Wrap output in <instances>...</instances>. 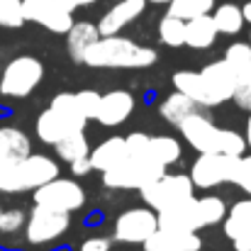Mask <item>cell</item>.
I'll return each instance as SVG.
<instances>
[{
    "label": "cell",
    "instance_id": "5",
    "mask_svg": "<svg viewBox=\"0 0 251 251\" xmlns=\"http://www.w3.org/2000/svg\"><path fill=\"white\" fill-rule=\"evenodd\" d=\"M166 168L156 164L151 156L127 154L117 166L102 171V185L110 190H142L156 178H161Z\"/></svg>",
    "mask_w": 251,
    "mask_h": 251
},
{
    "label": "cell",
    "instance_id": "43",
    "mask_svg": "<svg viewBox=\"0 0 251 251\" xmlns=\"http://www.w3.org/2000/svg\"><path fill=\"white\" fill-rule=\"evenodd\" d=\"M0 220H2V207H0Z\"/></svg>",
    "mask_w": 251,
    "mask_h": 251
},
{
    "label": "cell",
    "instance_id": "3",
    "mask_svg": "<svg viewBox=\"0 0 251 251\" xmlns=\"http://www.w3.org/2000/svg\"><path fill=\"white\" fill-rule=\"evenodd\" d=\"M85 125H88V117L81 112L76 102V93H56L49 107L39 112L34 122V134L39 142L54 147L66 134L85 132Z\"/></svg>",
    "mask_w": 251,
    "mask_h": 251
},
{
    "label": "cell",
    "instance_id": "29",
    "mask_svg": "<svg viewBox=\"0 0 251 251\" xmlns=\"http://www.w3.org/2000/svg\"><path fill=\"white\" fill-rule=\"evenodd\" d=\"M159 39H161V44H166L171 49L185 47V20L166 12L159 22Z\"/></svg>",
    "mask_w": 251,
    "mask_h": 251
},
{
    "label": "cell",
    "instance_id": "44",
    "mask_svg": "<svg viewBox=\"0 0 251 251\" xmlns=\"http://www.w3.org/2000/svg\"><path fill=\"white\" fill-rule=\"evenodd\" d=\"M249 44H251V32H249Z\"/></svg>",
    "mask_w": 251,
    "mask_h": 251
},
{
    "label": "cell",
    "instance_id": "16",
    "mask_svg": "<svg viewBox=\"0 0 251 251\" xmlns=\"http://www.w3.org/2000/svg\"><path fill=\"white\" fill-rule=\"evenodd\" d=\"M144 251H200L202 239L198 232H176V229H164L159 227L144 244Z\"/></svg>",
    "mask_w": 251,
    "mask_h": 251
},
{
    "label": "cell",
    "instance_id": "7",
    "mask_svg": "<svg viewBox=\"0 0 251 251\" xmlns=\"http://www.w3.org/2000/svg\"><path fill=\"white\" fill-rule=\"evenodd\" d=\"M139 195H142L147 207H151L154 212H161V210H168V207L193 198L195 185H193L188 173H168L166 171L161 178H156L154 183L142 188Z\"/></svg>",
    "mask_w": 251,
    "mask_h": 251
},
{
    "label": "cell",
    "instance_id": "19",
    "mask_svg": "<svg viewBox=\"0 0 251 251\" xmlns=\"http://www.w3.org/2000/svg\"><path fill=\"white\" fill-rule=\"evenodd\" d=\"M173 88L183 95H188L198 107H217L220 102L215 100L212 90L207 88L205 78L200 76V71H176L173 74Z\"/></svg>",
    "mask_w": 251,
    "mask_h": 251
},
{
    "label": "cell",
    "instance_id": "22",
    "mask_svg": "<svg viewBox=\"0 0 251 251\" xmlns=\"http://www.w3.org/2000/svg\"><path fill=\"white\" fill-rule=\"evenodd\" d=\"M220 32L215 27L212 15H200L185 22V47L190 49H210L217 42Z\"/></svg>",
    "mask_w": 251,
    "mask_h": 251
},
{
    "label": "cell",
    "instance_id": "34",
    "mask_svg": "<svg viewBox=\"0 0 251 251\" xmlns=\"http://www.w3.org/2000/svg\"><path fill=\"white\" fill-rule=\"evenodd\" d=\"M232 183L251 198V154H244V156L237 159V168H234Z\"/></svg>",
    "mask_w": 251,
    "mask_h": 251
},
{
    "label": "cell",
    "instance_id": "13",
    "mask_svg": "<svg viewBox=\"0 0 251 251\" xmlns=\"http://www.w3.org/2000/svg\"><path fill=\"white\" fill-rule=\"evenodd\" d=\"M222 229L237 251H251V198L237 200L227 210V217L222 220Z\"/></svg>",
    "mask_w": 251,
    "mask_h": 251
},
{
    "label": "cell",
    "instance_id": "40",
    "mask_svg": "<svg viewBox=\"0 0 251 251\" xmlns=\"http://www.w3.org/2000/svg\"><path fill=\"white\" fill-rule=\"evenodd\" d=\"M244 139H247V149L251 151V112L247 117V127H244Z\"/></svg>",
    "mask_w": 251,
    "mask_h": 251
},
{
    "label": "cell",
    "instance_id": "41",
    "mask_svg": "<svg viewBox=\"0 0 251 251\" xmlns=\"http://www.w3.org/2000/svg\"><path fill=\"white\" fill-rule=\"evenodd\" d=\"M242 15H244V22H249L251 25V0L242 5Z\"/></svg>",
    "mask_w": 251,
    "mask_h": 251
},
{
    "label": "cell",
    "instance_id": "31",
    "mask_svg": "<svg viewBox=\"0 0 251 251\" xmlns=\"http://www.w3.org/2000/svg\"><path fill=\"white\" fill-rule=\"evenodd\" d=\"M234 105L251 112V61L237 74V88H234V95H232Z\"/></svg>",
    "mask_w": 251,
    "mask_h": 251
},
{
    "label": "cell",
    "instance_id": "14",
    "mask_svg": "<svg viewBox=\"0 0 251 251\" xmlns=\"http://www.w3.org/2000/svg\"><path fill=\"white\" fill-rule=\"evenodd\" d=\"M134 107H137V100L129 90H110L100 95L95 122H100L102 127H120L132 117Z\"/></svg>",
    "mask_w": 251,
    "mask_h": 251
},
{
    "label": "cell",
    "instance_id": "32",
    "mask_svg": "<svg viewBox=\"0 0 251 251\" xmlns=\"http://www.w3.org/2000/svg\"><path fill=\"white\" fill-rule=\"evenodd\" d=\"M25 25L22 15V0H0V27L17 29Z\"/></svg>",
    "mask_w": 251,
    "mask_h": 251
},
{
    "label": "cell",
    "instance_id": "21",
    "mask_svg": "<svg viewBox=\"0 0 251 251\" xmlns=\"http://www.w3.org/2000/svg\"><path fill=\"white\" fill-rule=\"evenodd\" d=\"M125 156H127V142H125V137H107L98 147L90 149V166H93V171H100L102 173L107 168L117 166Z\"/></svg>",
    "mask_w": 251,
    "mask_h": 251
},
{
    "label": "cell",
    "instance_id": "36",
    "mask_svg": "<svg viewBox=\"0 0 251 251\" xmlns=\"http://www.w3.org/2000/svg\"><path fill=\"white\" fill-rule=\"evenodd\" d=\"M76 102H78L81 112H83L85 117H88V122H90V120H95V115H98L100 93H98V90H90V88H85V90H76Z\"/></svg>",
    "mask_w": 251,
    "mask_h": 251
},
{
    "label": "cell",
    "instance_id": "15",
    "mask_svg": "<svg viewBox=\"0 0 251 251\" xmlns=\"http://www.w3.org/2000/svg\"><path fill=\"white\" fill-rule=\"evenodd\" d=\"M144 10H147V0H120V2H115L98 22L100 37L120 34L127 25H132L139 15H144Z\"/></svg>",
    "mask_w": 251,
    "mask_h": 251
},
{
    "label": "cell",
    "instance_id": "30",
    "mask_svg": "<svg viewBox=\"0 0 251 251\" xmlns=\"http://www.w3.org/2000/svg\"><path fill=\"white\" fill-rule=\"evenodd\" d=\"M215 10V0H171L168 2V15L180 17V20H193L200 15H210Z\"/></svg>",
    "mask_w": 251,
    "mask_h": 251
},
{
    "label": "cell",
    "instance_id": "10",
    "mask_svg": "<svg viewBox=\"0 0 251 251\" xmlns=\"http://www.w3.org/2000/svg\"><path fill=\"white\" fill-rule=\"evenodd\" d=\"M159 229V215L151 207H129L117 215L112 239L120 244H144Z\"/></svg>",
    "mask_w": 251,
    "mask_h": 251
},
{
    "label": "cell",
    "instance_id": "27",
    "mask_svg": "<svg viewBox=\"0 0 251 251\" xmlns=\"http://www.w3.org/2000/svg\"><path fill=\"white\" fill-rule=\"evenodd\" d=\"M212 20H215V27L220 34H227V37H234L242 32L244 27V15H242V7L234 5V2H225V5H217L215 12H212Z\"/></svg>",
    "mask_w": 251,
    "mask_h": 251
},
{
    "label": "cell",
    "instance_id": "11",
    "mask_svg": "<svg viewBox=\"0 0 251 251\" xmlns=\"http://www.w3.org/2000/svg\"><path fill=\"white\" fill-rule=\"evenodd\" d=\"M237 168V159L227 154H198V159L190 164V180L195 190H212L217 185L232 183Z\"/></svg>",
    "mask_w": 251,
    "mask_h": 251
},
{
    "label": "cell",
    "instance_id": "25",
    "mask_svg": "<svg viewBox=\"0 0 251 251\" xmlns=\"http://www.w3.org/2000/svg\"><path fill=\"white\" fill-rule=\"evenodd\" d=\"M149 156L161 164L164 168L173 166L183 159V147L176 137H168V134H154L149 137Z\"/></svg>",
    "mask_w": 251,
    "mask_h": 251
},
{
    "label": "cell",
    "instance_id": "6",
    "mask_svg": "<svg viewBox=\"0 0 251 251\" xmlns=\"http://www.w3.org/2000/svg\"><path fill=\"white\" fill-rule=\"evenodd\" d=\"M42 81H44V64L37 56L29 54L15 56L0 71V98L22 100L32 95Z\"/></svg>",
    "mask_w": 251,
    "mask_h": 251
},
{
    "label": "cell",
    "instance_id": "26",
    "mask_svg": "<svg viewBox=\"0 0 251 251\" xmlns=\"http://www.w3.org/2000/svg\"><path fill=\"white\" fill-rule=\"evenodd\" d=\"M54 151H56V156L61 161L74 164L78 159H88L90 156V142H88L85 132H74V134H66L61 142H56Z\"/></svg>",
    "mask_w": 251,
    "mask_h": 251
},
{
    "label": "cell",
    "instance_id": "37",
    "mask_svg": "<svg viewBox=\"0 0 251 251\" xmlns=\"http://www.w3.org/2000/svg\"><path fill=\"white\" fill-rule=\"evenodd\" d=\"M81 251H112V239L110 237H88L83 244H81Z\"/></svg>",
    "mask_w": 251,
    "mask_h": 251
},
{
    "label": "cell",
    "instance_id": "20",
    "mask_svg": "<svg viewBox=\"0 0 251 251\" xmlns=\"http://www.w3.org/2000/svg\"><path fill=\"white\" fill-rule=\"evenodd\" d=\"M66 37V51H69V59L74 64H83L85 51L100 39V32H98V25L81 20V22H74L71 29L64 34Z\"/></svg>",
    "mask_w": 251,
    "mask_h": 251
},
{
    "label": "cell",
    "instance_id": "42",
    "mask_svg": "<svg viewBox=\"0 0 251 251\" xmlns=\"http://www.w3.org/2000/svg\"><path fill=\"white\" fill-rule=\"evenodd\" d=\"M147 2H156V5H168L171 0H147Z\"/></svg>",
    "mask_w": 251,
    "mask_h": 251
},
{
    "label": "cell",
    "instance_id": "38",
    "mask_svg": "<svg viewBox=\"0 0 251 251\" xmlns=\"http://www.w3.org/2000/svg\"><path fill=\"white\" fill-rule=\"evenodd\" d=\"M69 168H71V173H74V176H88V173L93 171V166H90V156H88V159H78V161H74V164H69Z\"/></svg>",
    "mask_w": 251,
    "mask_h": 251
},
{
    "label": "cell",
    "instance_id": "17",
    "mask_svg": "<svg viewBox=\"0 0 251 251\" xmlns=\"http://www.w3.org/2000/svg\"><path fill=\"white\" fill-rule=\"evenodd\" d=\"M200 76L205 78V83L212 90V95H215V100H217L220 105L227 102V100H232L234 88H237V71H234L225 59L212 61V64H205V66L200 69Z\"/></svg>",
    "mask_w": 251,
    "mask_h": 251
},
{
    "label": "cell",
    "instance_id": "12",
    "mask_svg": "<svg viewBox=\"0 0 251 251\" xmlns=\"http://www.w3.org/2000/svg\"><path fill=\"white\" fill-rule=\"evenodd\" d=\"M25 22H34L51 34H66L74 25V12L61 7L56 0H22Z\"/></svg>",
    "mask_w": 251,
    "mask_h": 251
},
{
    "label": "cell",
    "instance_id": "9",
    "mask_svg": "<svg viewBox=\"0 0 251 251\" xmlns=\"http://www.w3.org/2000/svg\"><path fill=\"white\" fill-rule=\"evenodd\" d=\"M69 227H71V215L34 205L25 222V239L29 247H47L61 239Z\"/></svg>",
    "mask_w": 251,
    "mask_h": 251
},
{
    "label": "cell",
    "instance_id": "2",
    "mask_svg": "<svg viewBox=\"0 0 251 251\" xmlns=\"http://www.w3.org/2000/svg\"><path fill=\"white\" fill-rule=\"evenodd\" d=\"M156 59H159L156 49L112 34V37H100L85 51L83 64L90 69H149L156 64Z\"/></svg>",
    "mask_w": 251,
    "mask_h": 251
},
{
    "label": "cell",
    "instance_id": "24",
    "mask_svg": "<svg viewBox=\"0 0 251 251\" xmlns=\"http://www.w3.org/2000/svg\"><path fill=\"white\" fill-rule=\"evenodd\" d=\"M200 107L188 98V95H183V93H168L166 98L159 102V115H161V120L171 125V127H178L185 117H190L193 112H198Z\"/></svg>",
    "mask_w": 251,
    "mask_h": 251
},
{
    "label": "cell",
    "instance_id": "1",
    "mask_svg": "<svg viewBox=\"0 0 251 251\" xmlns=\"http://www.w3.org/2000/svg\"><path fill=\"white\" fill-rule=\"evenodd\" d=\"M180 137L185 144L198 154H227V156H244L247 154V139L237 129L217 127L215 120L205 112H193L178 125Z\"/></svg>",
    "mask_w": 251,
    "mask_h": 251
},
{
    "label": "cell",
    "instance_id": "35",
    "mask_svg": "<svg viewBox=\"0 0 251 251\" xmlns=\"http://www.w3.org/2000/svg\"><path fill=\"white\" fill-rule=\"evenodd\" d=\"M25 222H27V215L17 207L12 210H2V220H0V234H17L25 229Z\"/></svg>",
    "mask_w": 251,
    "mask_h": 251
},
{
    "label": "cell",
    "instance_id": "39",
    "mask_svg": "<svg viewBox=\"0 0 251 251\" xmlns=\"http://www.w3.org/2000/svg\"><path fill=\"white\" fill-rule=\"evenodd\" d=\"M61 7H66L69 12H74V10H78V7H85V5H93L95 0H56Z\"/></svg>",
    "mask_w": 251,
    "mask_h": 251
},
{
    "label": "cell",
    "instance_id": "18",
    "mask_svg": "<svg viewBox=\"0 0 251 251\" xmlns=\"http://www.w3.org/2000/svg\"><path fill=\"white\" fill-rule=\"evenodd\" d=\"M159 215V227L164 229H176V232H198L202 229V222H200V215H198V202H195V195L156 212Z\"/></svg>",
    "mask_w": 251,
    "mask_h": 251
},
{
    "label": "cell",
    "instance_id": "23",
    "mask_svg": "<svg viewBox=\"0 0 251 251\" xmlns=\"http://www.w3.org/2000/svg\"><path fill=\"white\" fill-rule=\"evenodd\" d=\"M29 154H32V139L27 137V132H22L20 127L2 125L0 127V159L20 161Z\"/></svg>",
    "mask_w": 251,
    "mask_h": 251
},
{
    "label": "cell",
    "instance_id": "33",
    "mask_svg": "<svg viewBox=\"0 0 251 251\" xmlns=\"http://www.w3.org/2000/svg\"><path fill=\"white\" fill-rule=\"evenodd\" d=\"M237 74L251 61V44L249 42H232L227 49H225V56H222Z\"/></svg>",
    "mask_w": 251,
    "mask_h": 251
},
{
    "label": "cell",
    "instance_id": "28",
    "mask_svg": "<svg viewBox=\"0 0 251 251\" xmlns=\"http://www.w3.org/2000/svg\"><path fill=\"white\" fill-rule=\"evenodd\" d=\"M195 202H198V215H200L202 227H215L227 217L229 207L220 195H202V198H195Z\"/></svg>",
    "mask_w": 251,
    "mask_h": 251
},
{
    "label": "cell",
    "instance_id": "8",
    "mask_svg": "<svg viewBox=\"0 0 251 251\" xmlns=\"http://www.w3.org/2000/svg\"><path fill=\"white\" fill-rule=\"evenodd\" d=\"M34 193V205L39 207H47V210H54V212H76L85 205V190L83 185L74 178H51L49 183L39 185Z\"/></svg>",
    "mask_w": 251,
    "mask_h": 251
},
{
    "label": "cell",
    "instance_id": "4",
    "mask_svg": "<svg viewBox=\"0 0 251 251\" xmlns=\"http://www.w3.org/2000/svg\"><path fill=\"white\" fill-rule=\"evenodd\" d=\"M61 173L59 161L47 154H29L20 161L0 159V193H29Z\"/></svg>",
    "mask_w": 251,
    "mask_h": 251
}]
</instances>
